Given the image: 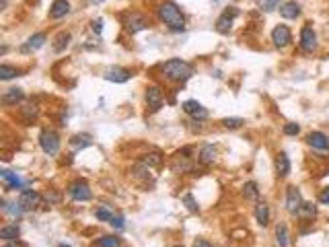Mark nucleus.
Segmentation results:
<instances>
[{
	"label": "nucleus",
	"instance_id": "obj_1",
	"mask_svg": "<svg viewBox=\"0 0 329 247\" xmlns=\"http://www.w3.org/2000/svg\"><path fill=\"white\" fill-rule=\"evenodd\" d=\"M156 15L160 19V23H164L171 31H183L185 29V17L181 13V9L171 3V0H164V3L158 5Z\"/></svg>",
	"mask_w": 329,
	"mask_h": 247
},
{
	"label": "nucleus",
	"instance_id": "obj_2",
	"mask_svg": "<svg viewBox=\"0 0 329 247\" xmlns=\"http://www.w3.org/2000/svg\"><path fill=\"white\" fill-rule=\"evenodd\" d=\"M160 72L162 76L171 80V83H185L187 78H191L194 74V66L181 58H171L167 62L160 64Z\"/></svg>",
	"mask_w": 329,
	"mask_h": 247
},
{
	"label": "nucleus",
	"instance_id": "obj_3",
	"mask_svg": "<svg viewBox=\"0 0 329 247\" xmlns=\"http://www.w3.org/2000/svg\"><path fill=\"white\" fill-rule=\"evenodd\" d=\"M39 146L41 151L49 157L58 155L60 153V136L53 132V130H41L39 132Z\"/></svg>",
	"mask_w": 329,
	"mask_h": 247
},
{
	"label": "nucleus",
	"instance_id": "obj_4",
	"mask_svg": "<svg viewBox=\"0 0 329 247\" xmlns=\"http://www.w3.org/2000/svg\"><path fill=\"white\" fill-rule=\"evenodd\" d=\"M17 204L21 206L23 212L35 210V208L41 204V194L35 191V189H21V194H19V198H17Z\"/></svg>",
	"mask_w": 329,
	"mask_h": 247
},
{
	"label": "nucleus",
	"instance_id": "obj_5",
	"mask_svg": "<svg viewBox=\"0 0 329 247\" xmlns=\"http://www.w3.org/2000/svg\"><path fill=\"white\" fill-rule=\"evenodd\" d=\"M68 194H70L72 200H76V202H89V200H93L91 185H89L85 179H76L74 183H70Z\"/></svg>",
	"mask_w": 329,
	"mask_h": 247
},
{
	"label": "nucleus",
	"instance_id": "obj_6",
	"mask_svg": "<svg viewBox=\"0 0 329 247\" xmlns=\"http://www.w3.org/2000/svg\"><path fill=\"white\" fill-rule=\"evenodd\" d=\"M146 105H148V109L152 112V114H156L160 107H162V103H164V97H162V89L158 87V85H150L148 89H146Z\"/></svg>",
	"mask_w": 329,
	"mask_h": 247
},
{
	"label": "nucleus",
	"instance_id": "obj_7",
	"mask_svg": "<svg viewBox=\"0 0 329 247\" xmlns=\"http://www.w3.org/2000/svg\"><path fill=\"white\" fill-rule=\"evenodd\" d=\"M317 33H315V29L311 27V25H305L303 29H300V49L305 54H313L315 49H317Z\"/></svg>",
	"mask_w": 329,
	"mask_h": 247
},
{
	"label": "nucleus",
	"instance_id": "obj_8",
	"mask_svg": "<svg viewBox=\"0 0 329 247\" xmlns=\"http://www.w3.org/2000/svg\"><path fill=\"white\" fill-rule=\"evenodd\" d=\"M271 41H273V45L280 47V49L288 47L290 41H292V31H290V27H288V25H276V27H273V31H271Z\"/></svg>",
	"mask_w": 329,
	"mask_h": 247
},
{
	"label": "nucleus",
	"instance_id": "obj_9",
	"mask_svg": "<svg viewBox=\"0 0 329 247\" xmlns=\"http://www.w3.org/2000/svg\"><path fill=\"white\" fill-rule=\"evenodd\" d=\"M124 25H126V29L134 35V33H140V31L148 29V19H146L144 15H140V13H128V15L124 17Z\"/></svg>",
	"mask_w": 329,
	"mask_h": 247
},
{
	"label": "nucleus",
	"instance_id": "obj_10",
	"mask_svg": "<svg viewBox=\"0 0 329 247\" xmlns=\"http://www.w3.org/2000/svg\"><path fill=\"white\" fill-rule=\"evenodd\" d=\"M189 153H191L189 148H183V151H179V153L173 157V163H171L173 173H189V171L194 169V163H191V159L187 157Z\"/></svg>",
	"mask_w": 329,
	"mask_h": 247
},
{
	"label": "nucleus",
	"instance_id": "obj_11",
	"mask_svg": "<svg viewBox=\"0 0 329 247\" xmlns=\"http://www.w3.org/2000/svg\"><path fill=\"white\" fill-rule=\"evenodd\" d=\"M239 15V11L235 9V7H229L221 17H218V21H216V31L218 33H223V35H227V33H231V29H233V21H235V17Z\"/></svg>",
	"mask_w": 329,
	"mask_h": 247
},
{
	"label": "nucleus",
	"instance_id": "obj_12",
	"mask_svg": "<svg viewBox=\"0 0 329 247\" xmlns=\"http://www.w3.org/2000/svg\"><path fill=\"white\" fill-rule=\"evenodd\" d=\"M105 80L109 83H116V85H122V83H128L132 78V72L128 68H122V66H112V68H107L105 74H103Z\"/></svg>",
	"mask_w": 329,
	"mask_h": 247
},
{
	"label": "nucleus",
	"instance_id": "obj_13",
	"mask_svg": "<svg viewBox=\"0 0 329 247\" xmlns=\"http://www.w3.org/2000/svg\"><path fill=\"white\" fill-rule=\"evenodd\" d=\"M303 206V196L296 185H288L286 189V210L290 214H296V210Z\"/></svg>",
	"mask_w": 329,
	"mask_h": 247
},
{
	"label": "nucleus",
	"instance_id": "obj_14",
	"mask_svg": "<svg viewBox=\"0 0 329 247\" xmlns=\"http://www.w3.org/2000/svg\"><path fill=\"white\" fill-rule=\"evenodd\" d=\"M307 142H309L311 148H315V151H321V153L329 151V136H327L325 132H319V130L311 132V134L307 136Z\"/></svg>",
	"mask_w": 329,
	"mask_h": 247
},
{
	"label": "nucleus",
	"instance_id": "obj_15",
	"mask_svg": "<svg viewBox=\"0 0 329 247\" xmlns=\"http://www.w3.org/2000/svg\"><path fill=\"white\" fill-rule=\"evenodd\" d=\"M181 109H183L187 116H191L194 120H206V118H208V109H206L200 101H196V99H189V101H185V103L181 105Z\"/></svg>",
	"mask_w": 329,
	"mask_h": 247
},
{
	"label": "nucleus",
	"instance_id": "obj_16",
	"mask_svg": "<svg viewBox=\"0 0 329 247\" xmlns=\"http://www.w3.org/2000/svg\"><path fill=\"white\" fill-rule=\"evenodd\" d=\"M45 41H47V35H45V33H35V35H31V37L21 45V52H23V54L37 52L39 47H43V45H45Z\"/></svg>",
	"mask_w": 329,
	"mask_h": 247
},
{
	"label": "nucleus",
	"instance_id": "obj_17",
	"mask_svg": "<svg viewBox=\"0 0 329 247\" xmlns=\"http://www.w3.org/2000/svg\"><path fill=\"white\" fill-rule=\"evenodd\" d=\"M66 15H70V3L68 0H53L51 7H49V19L58 21V19H64Z\"/></svg>",
	"mask_w": 329,
	"mask_h": 247
},
{
	"label": "nucleus",
	"instance_id": "obj_18",
	"mask_svg": "<svg viewBox=\"0 0 329 247\" xmlns=\"http://www.w3.org/2000/svg\"><path fill=\"white\" fill-rule=\"evenodd\" d=\"M278 11H280V15L284 19H298L300 17V5L294 3V0H288V3H284Z\"/></svg>",
	"mask_w": 329,
	"mask_h": 247
},
{
	"label": "nucleus",
	"instance_id": "obj_19",
	"mask_svg": "<svg viewBox=\"0 0 329 247\" xmlns=\"http://www.w3.org/2000/svg\"><path fill=\"white\" fill-rule=\"evenodd\" d=\"M0 177H3V181L7 183V189H23V181L17 173L5 169V171H0Z\"/></svg>",
	"mask_w": 329,
	"mask_h": 247
},
{
	"label": "nucleus",
	"instance_id": "obj_20",
	"mask_svg": "<svg viewBox=\"0 0 329 247\" xmlns=\"http://www.w3.org/2000/svg\"><path fill=\"white\" fill-rule=\"evenodd\" d=\"M290 159L286 153H278L276 155V171H278V177H288L290 175Z\"/></svg>",
	"mask_w": 329,
	"mask_h": 247
},
{
	"label": "nucleus",
	"instance_id": "obj_21",
	"mask_svg": "<svg viewBox=\"0 0 329 247\" xmlns=\"http://www.w3.org/2000/svg\"><path fill=\"white\" fill-rule=\"evenodd\" d=\"M25 99V93L21 91V89H9L5 95H3V103L5 105H17V103H21Z\"/></svg>",
	"mask_w": 329,
	"mask_h": 247
},
{
	"label": "nucleus",
	"instance_id": "obj_22",
	"mask_svg": "<svg viewBox=\"0 0 329 247\" xmlns=\"http://www.w3.org/2000/svg\"><path fill=\"white\" fill-rule=\"evenodd\" d=\"M317 216V206L313 202H303V206L296 210V218L300 221H313Z\"/></svg>",
	"mask_w": 329,
	"mask_h": 247
},
{
	"label": "nucleus",
	"instance_id": "obj_23",
	"mask_svg": "<svg viewBox=\"0 0 329 247\" xmlns=\"http://www.w3.org/2000/svg\"><path fill=\"white\" fill-rule=\"evenodd\" d=\"M198 161H200L202 165H212V163L216 161V148H214L212 144L202 146V151H200V155H198Z\"/></svg>",
	"mask_w": 329,
	"mask_h": 247
},
{
	"label": "nucleus",
	"instance_id": "obj_24",
	"mask_svg": "<svg viewBox=\"0 0 329 247\" xmlns=\"http://www.w3.org/2000/svg\"><path fill=\"white\" fill-rule=\"evenodd\" d=\"M269 206L265 204V202H259L257 206H255V218H257V223L261 225V227H267L269 225Z\"/></svg>",
	"mask_w": 329,
	"mask_h": 247
},
{
	"label": "nucleus",
	"instance_id": "obj_25",
	"mask_svg": "<svg viewBox=\"0 0 329 247\" xmlns=\"http://www.w3.org/2000/svg\"><path fill=\"white\" fill-rule=\"evenodd\" d=\"M19 235H21V229L17 225H5L0 229V239H5V241H17Z\"/></svg>",
	"mask_w": 329,
	"mask_h": 247
},
{
	"label": "nucleus",
	"instance_id": "obj_26",
	"mask_svg": "<svg viewBox=\"0 0 329 247\" xmlns=\"http://www.w3.org/2000/svg\"><path fill=\"white\" fill-rule=\"evenodd\" d=\"M276 241L280 247H288L290 245V233H288V227L284 223H280L276 227Z\"/></svg>",
	"mask_w": 329,
	"mask_h": 247
},
{
	"label": "nucleus",
	"instance_id": "obj_27",
	"mask_svg": "<svg viewBox=\"0 0 329 247\" xmlns=\"http://www.w3.org/2000/svg\"><path fill=\"white\" fill-rule=\"evenodd\" d=\"M91 142H93V138L89 134H76V136L70 138V146L74 148V151H80V148L91 146Z\"/></svg>",
	"mask_w": 329,
	"mask_h": 247
},
{
	"label": "nucleus",
	"instance_id": "obj_28",
	"mask_svg": "<svg viewBox=\"0 0 329 247\" xmlns=\"http://www.w3.org/2000/svg\"><path fill=\"white\" fill-rule=\"evenodd\" d=\"M17 76H21V70L17 66H11V64L0 66V80H11V78H17Z\"/></svg>",
	"mask_w": 329,
	"mask_h": 247
},
{
	"label": "nucleus",
	"instance_id": "obj_29",
	"mask_svg": "<svg viewBox=\"0 0 329 247\" xmlns=\"http://www.w3.org/2000/svg\"><path fill=\"white\" fill-rule=\"evenodd\" d=\"M97 247H122V239L116 235H105L97 239Z\"/></svg>",
	"mask_w": 329,
	"mask_h": 247
},
{
	"label": "nucleus",
	"instance_id": "obj_30",
	"mask_svg": "<svg viewBox=\"0 0 329 247\" xmlns=\"http://www.w3.org/2000/svg\"><path fill=\"white\" fill-rule=\"evenodd\" d=\"M70 39H72V35L68 33V31H62L58 37H56V43H53V52H64V49H66V45L70 43Z\"/></svg>",
	"mask_w": 329,
	"mask_h": 247
},
{
	"label": "nucleus",
	"instance_id": "obj_31",
	"mask_svg": "<svg viewBox=\"0 0 329 247\" xmlns=\"http://www.w3.org/2000/svg\"><path fill=\"white\" fill-rule=\"evenodd\" d=\"M142 163H146L150 169H152V167H160V165H162V153H160V151H150V153L142 159Z\"/></svg>",
	"mask_w": 329,
	"mask_h": 247
},
{
	"label": "nucleus",
	"instance_id": "obj_32",
	"mask_svg": "<svg viewBox=\"0 0 329 247\" xmlns=\"http://www.w3.org/2000/svg\"><path fill=\"white\" fill-rule=\"evenodd\" d=\"M243 196L247 198V200H257V198H259L257 183H255V181H247V183L243 185Z\"/></svg>",
	"mask_w": 329,
	"mask_h": 247
},
{
	"label": "nucleus",
	"instance_id": "obj_33",
	"mask_svg": "<svg viewBox=\"0 0 329 247\" xmlns=\"http://www.w3.org/2000/svg\"><path fill=\"white\" fill-rule=\"evenodd\" d=\"M95 216H97V221H101V223H107V221H112L116 214L109 210L107 206H99L97 210H95Z\"/></svg>",
	"mask_w": 329,
	"mask_h": 247
},
{
	"label": "nucleus",
	"instance_id": "obj_34",
	"mask_svg": "<svg viewBox=\"0 0 329 247\" xmlns=\"http://www.w3.org/2000/svg\"><path fill=\"white\" fill-rule=\"evenodd\" d=\"M282 5H280V0H259V9L261 11H265V13H269V11H276V9H280Z\"/></svg>",
	"mask_w": 329,
	"mask_h": 247
},
{
	"label": "nucleus",
	"instance_id": "obj_35",
	"mask_svg": "<svg viewBox=\"0 0 329 247\" xmlns=\"http://www.w3.org/2000/svg\"><path fill=\"white\" fill-rule=\"evenodd\" d=\"M243 124H245L243 118H225V120H223V126L229 128V130H237V128H241Z\"/></svg>",
	"mask_w": 329,
	"mask_h": 247
},
{
	"label": "nucleus",
	"instance_id": "obj_36",
	"mask_svg": "<svg viewBox=\"0 0 329 247\" xmlns=\"http://www.w3.org/2000/svg\"><path fill=\"white\" fill-rule=\"evenodd\" d=\"M181 202L187 206V210H189V212H198V210H200V208H198V202L194 200V196H191V194H183Z\"/></svg>",
	"mask_w": 329,
	"mask_h": 247
},
{
	"label": "nucleus",
	"instance_id": "obj_37",
	"mask_svg": "<svg viewBox=\"0 0 329 247\" xmlns=\"http://www.w3.org/2000/svg\"><path fill=\"white\" fill-rule=\"evenodd\" d=\"M298 132H300V126L294 124V122H290V124L284 126V134H286V136H296Z\"/></svg>",
	"mask_w": 329,
	"mask_h": 247
},
{
	"label": "nucleus",
	"instance_id": "obj_38",
	"mask_svg": "<svg viewBox=\"0 0 329 247\" xmlns=\"http://www.w3.org/2000/svg\"><path fill=\"white\" fill-rule=\"evenodd\" d=\"M91 29L95 35H101L103 33V19H93L91 21Z\"/></svg>",
	"mask_w": 329,
	"mask_h": 247
},
{
	"label": "nucleus",
	"instance_id": "obj_39",
	"mask_svg": "<svg viewBox=\"0 0 329 247\" xmlns=\"http://www.w3.org/2000/svg\"><path fill=\"white\" fill-rule=\"evenodd\" d=\"M109 225H112L114 229H118V231H122L126 225H124V216L122 214H118V216H114L112 221H109Z\"/></svg>",
	"mask_w": 329,
	"mask_h": 247
},
{
	"label": "nucleus",
	"instance_id": "obj_40",
	"mask_svg": "<svg viewBox=\"0 0 329 247\" xmlns=\"http://www.w3.org/2000/svg\"><path fill=\"white\" fill-rule=\"evenodd\" d=\"M319 202L323 206H329V187H323L321 194H319Z\"/></svg>",
	"mask_w": 329,
	"mask_h": 247
},
{
	"label": "nucleus",
	"instance_id": "obj_41",
	"mask_svg": "<svg viewBox=\"0 0 329 247\" xmlns=\"http://www.w3.org/2000/svg\"><path fill=\"white\" fill-rule=\"evenodd\" d=\"M194 247H212V245H210L206 239H196V241H194Z\"/></svg>",
	"mask_w": 329,
	"mask_h": 247
},
{
	"label": "nucleus",
	"instance_id": "obj_42",
	"mask_svg": "<svg viewBox=\"0 0 329 247\" xmlns=\"http://www.w3.org/2000/svg\"><path fill=\"white\" fill-rule=\"evenodd\" d=\"M45 198H47V200H49V202H58V200H60V196H58L56 191H51V194L47 191V196H45Z\"/></svg>",
	"mask_w": 329,
	"mask_h": 247
},
{
	"label": "nucleus",
	"instance_id": "obj_43",
	"mask_svg": "<svg viewBox=\"0 0 329 247\" xmlns=\"http://www.w3.org/2000/svg\"><path fill=\"white\" fill-rule=\"evenodd\" d=\"M3 247H23V243H19V241H7Z\"/></svg>",
	"mask_w": 329,
	"mask_h": 247
},
{
	"label": "nucleus",
	"instance_id": "obj_44",
	"mask_svg": "<svg viewBox=\"0 0 329 247\" xmlns=\"http://www.w3.org/2000/svg\"><path fill=\"white\" fill-rule=\"evenodd\" d=\"M93 5H101V3H105V0H91Z\"/></svg>",
	"mask_w": 329,
	"mask_h": 247
},
{
	"label": "nucleus",
	"instance_id": "obj_45",
	"mask_svg": "<svg viewBox=\"0 0 329 247\" xmlns=\"http://www.w3.org/2000/svg\"><path fill=\"white\" fill-rule=\"evenodd\" d=\"M60 247H70V245H66V243H62V245H60Z\"/></svg>",
	"mask_w": 329,
	"mask_h": 247
},
{
	"label": "nucleus",
	"instance_id": "obj_46",
	"mask_svg": "<svg viewBox=\"0 0 329 247\" xmlns=\"http://www.w3.org/2000/svg\"><path fill=\"white\" fill-rule=\"evenodd\" d=\"M214 3H218V0H214Z\"/></svg>",
	"mask_w": 329,
	"mask_h": 247
}]
</instances>
